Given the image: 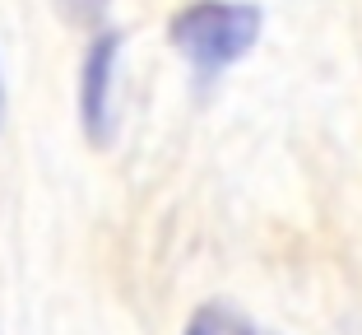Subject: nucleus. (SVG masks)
Returning <instances> with one entry per match:
<instances>
[{
    "mask_svg": "<svg viewBox=\"0 0 362 335\" xmlns=\"http://www.w3.org/2000/svg\"><path fill=\"white\" fill-rule=\"evenodd\" d=\"M265 14L251 0H191L168 23V42L186 56L195 75H223L260 42Z\"/></svg>",
    "mask_w": 362,
    "mask_h": 335,
    "instance_id": "obj_1",
    "label": "nucleus"
},
{
    "mask_svg": "<svg viewBox=\"0 0 362 335\" xmlns=\"http://www.w3.org/2000/svg\"><path fill=\"white\" fill-rule=\"evenodd\" d=\"M121 33L117 28H98L93 42L84 47V65H79V126L84 140L93 149L112 144L117 135V65H121Z\"/></svg>",
    "mask_w": 362,
    "mask_h": 335,
    "instance_id": "obj_2",
    "label": "nucleus"
},
{
    "mask_svg": "<svg viewBox=\"0 0 362 335\" xmlns=\"http://www.w3.org/2000/svg\"><path fill=\"white\" fill-rule=\"evenodd\" d=\"M56 10H61L65 23L93 28V23H103V14L112 10V0H56Z\"/></svg>",
    "mask_w": 362,
    "mask_h": 335,
    "instance_id": "obj_3",
    "label": "nucleus"
},
{
    "mask_svg": "<svg viewBox=\"0 0 362 335\" xmlns=\"http://www.w3.org/2000/svg\"><path fill=\"white\" fill-rule=\"evenodd\" d=\"M181 335H228V307H218V303L200 307V312L186 322V331H181Z\"/></svg>",
    "mask_w": 362,
    "mask_h": 335,
    "instance_id": "obj_4",
    "label": "nucleus"
},
{
    "mask_svg": "<svg viewBox=\"0 0 362 335\" xmlns=\"http://www.w3.org/2000/svg\"><path fill=\"white\" fill-rule=\"evenodd\" d=\"M228 335H279V331H269V326H256V322H228Z\"/></svg>",
    "mask_w": 362,
    "mask_h": 335,
    "instance_id": "obj_5",
    "label": "nucleus"
},
{
    "mask_svg": "<svg viewBox=\"0 0 362 335\" xmlns=\"http://www.w3.org/2000/svg\"><path fill=\"white\" fill-rule=\"evenodd\" d=\"M0 126H5V79H0Z\"/></svg>",
    "mask_w": 362,
    "mask_h": 335,
    "instance_id": "obj_6",
    "label": "nucleus"
}]
</instances>
